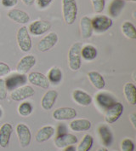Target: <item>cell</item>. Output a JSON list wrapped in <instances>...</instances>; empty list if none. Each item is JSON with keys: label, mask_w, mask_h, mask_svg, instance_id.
Segmentation results:
<instances>
[{"label": "cell", "mask_w": 136, "mask_h": 151, "mask_svg": "<svg viewBox=\"0 0 136 151\" xmlns=\"http://www.w3.org/2000/svg\"><path fill=\"white\" fill-rule=\"evenodd\" d=\"M122 32L128 39H130V40H135L136 39L135 27L130 22H125L122 24Z\"/></svg>", "instance_id": "obj_29"}, {"label": "cell", "mask_w": 136, "mask_h": 151, "mask_svg": "<svg viewBox=\"0 0 136 151\" xmlns=\"http://www.w3.org/2000/svg\"><path fill=\"white\" fill-rule=\"evenodd\" d=\"M34 94H35V91L32 86H25L17 88L15 91H13L11 92L10 96L14 101L20 102V101H23L25 99L32 97L34 96Z\"/></svg>", "instance_id": "obj_9"}, {"label": "cell", "mask_w": 136, "mask_h": 151, "mask_svg": "<svg viewBox=\"0 0 136 151\" xmlns=\"http://www.w3.org/2000/svg\"><path fill=\"white\" fill-rule=\"evenodd\" d=\"M81 56L86 61H93L97 57V49L92 45H87L82 47Z\"/></svg>", "instance_id": "obj_26"}, {"label": "cell", "mask_w": 136, "mask_h": 151, "mask_svg": "<svg viewBox=\"0 0 136 151\" xmlns=\"http://www.w3.org/2000/svg\"><path fill=\"white\" fill-rule=\"evenodd\" d=\"M91 21L93 30L98 32H105L112 26V20L106 16H97Z\"/></svg>", "instance_id": "obj_7"}, {"label": "cell", "mask_w": 136, "mask_h": 151, "mask_svg": "<svg viewBox=\"0 0 136 151\" xmlns=\"http://www.w3.org/2000/svg\"><path fill=\"white\" fill-rule=\"evenodd\" d=\"M16 39H17L18 46L21 51L28 52L31 50L32 46V40H31L30 33L28 32V28L26 27L23 26L18 30Z\"/></svg>", "instance_id": "obj_3"}, {"label": "cell", "mask_w": 136, "mask_h": 151, "mask_svg": "<svg viewBox=\"0 0 136 151\" xmlns=\"http://www.w3.org/2000/svg\"><path fill=\"white\" fill-rule=\"evenodd\" d=\"M62 11L66 23L72 25L78 16V5L76 0H62Z\"/></svg>", "instance_id": "obj_2"}, {"label": "cell", "mask_w": 136, "mask_h": 151, "mask_svg": "<svg viewBox=\"0 0 136 151\" xmlns=\"http://www.w3.org/2000/svg\"><path fill=\"white\" fill-rule=\"evenodd\" d=\"M16 133L19 138L20 144L22 148H26L30 145L32 140V133L30 128L23 123H20L16 126Z\"/></svg>", "instance_id": "obj_5"}, {"label": "cell", "mask_w": 136, "mask_h": 151, "mask_svg": "<svg viewBox=\"0 0 136 151\" xmlns=\"http://www.w3.org/2000/svg\"><path fill=\"white\" fill-rule=\"evenodd\" d=\"M123 93L128 103L133 106L136 104V86L133 83H126L123 87Z\"/></svg>", "instance_id": "obj_23"}, {"label": "cell", "mask_w": 136, "mask_h": 151, "mask_svg": "<svg viewBox=\"0 0 136 151\" xmlns=\"http://www.w3.org/2000/svg\"><path fill=\"white\" fill-rule=\"evenodd\" d=\"M91 3L96 13H101L104 10L105 0H91Z\"/></svg>", "instance_id": "obj_33"}, {"label": "cell", "mask_w": 136, "mask_h": 151, "mask_svg": "<svg viewBox=\"0 0 136 151\" xmlns=\"http://www.w3.org/2000/svg\"><path fill=\"white\" fill-rule=\"evenodd\" d=\"M7 97V89L4 79H0V101L6 99Z\"/></svg>", "instance_id": "obj_34"}, {"label": "cell", "mask_w": 136, "mask_h": 151, "mask_svg": "<svg viewBox=\"0 0 136 151\" xmlns=\"http://www.w3.org/2000/svg\"><path fill=\"white\" fill-rule=\"evenodd\" d=\"M129 119H130V121H131L133 127L135 128H136V114L135 113H133V114H131L129 115Z\"/></svg>", "instance_id": "obj_38"}, {"label": "cell", "mask_w": 136, "mask_h": 151, "mask_svg": "<svg viewBox=\"0 0 136 151\" xmlns=\"http://www.w3.org/2000/svg\"><path fill=\"white\" fill-rule=\"evenodd\" d=\"M80 28L82 37L85 40L89 39L93 34V26L92 21L88 16L82 17L80 22Z\"/></svg>", "instance_id": "obj_20"}, {"label": "cell", "mask_w": 136, "mask_h": 151, "mask_svg": "<svg viewBox=\"0 0 136 151\" xmlns=\"http://www.w3.org/2000/svg\"><path fill=\"white\" fill-rule=\"evenodd\" d=\"M28 81L38 87L43 88V89H48L49 87V81H48L47 76H45L43 73H41L38 72H32L27 78Z\"/></svg>", "instance_id": "obj_12"}, {"label": "cell", "mask_w": 136, "mask_h": 151, "mask_svg": "<svg viewBox=\"0 0 136 151\" xmlns=\"http://www.w3.org/2000/svg\"><path fill=\"white\" fill-rule=\"evenodd\" d=\"M58 97V92L55 90L48 91L41 100V106L44 110H50L56 104Z\"/></svg>", "instance_id": "obj_16"}, {"label": "cell", "mask_w": 136, "mask_h": 151, "mask_svg": "<svg viewBox=\"0 0 136 151\" xmlns=\"http://www.w3.org/2000/svg\"><path fill=\"white\" fill-rule=\"evenodd\" d=\"M88 77L90 82L92 83V85L97 88L98 90H102L104 89L105 86V81L103 76L95 71H91L88 73Z\"/></svg>", "instance_id": "obj_24"}, {"label": "cell", "mask_w": 136, "mask_h": 151, "mask_svg": "<svg viewBox=\"0 0 136 151\" xmlns=\"http://www.w3.org/2000/svg\"><path fill=\"white\" fill-rule=\"evenodd\" d=\"M96 102L100 108L106 110L117 103V99L108 92H100L96 96Z\"/></svg>", "instance_id": "obj_15"}, {"label": "cell", "mask_w": 136, "mask_h": 151, "mask_svg": "<svg viewBox=\"0 0 136 151\" xmlns=\"http://www.w3.org/2000/svg\"><path fill=\"white\" fill-rule=\"evenodd\" d=\"M51 27V24L48 21H35L30 24L28 27V32L34 36H40L47 32Z\"/></svg>", "instance_id": "obj_8"}, {"label": "cell", "mask_w": 136, "mask_h": 151, "mask_svg": "<svg viewBox=\"0 0 136 151\" xmlns=\"http://www.w3.org/2000/svg\"><path fill=\"white\" fill-rule=\"evenodd\" d=\"M123 1H131V2H133V3L136 2V0H123Z\"/></svg>", "instance_id": "obj_43"}, {"label": "cell", "mask_w": 136, "mask_h": 151, "mask_svg": "<svg viewBox=\"0 0 136 151\" xmlns=\"http://www.w3.org/2000/svg\"><path fill=\"white\" fill-rule=\"evenodd\" d=\"M58 35L55 32H49L48 35H46L44 38L40 40V42L38 45V50L42 52H46L49 50H51L58 42Z\"/></svg>", "instance_id": "obj_10"}, {"label": "cell", "mask_w": 136, "mask_h": 151, "mask_svg": "<svg viewBox=\"0 0 136 151\" xmlns=\"http://www.w3.org/2000/svg\"><path fill=\"white\" fill-rule=\"evenodd\" d=\"M69 127L73 132H85L91 128V122L86 119H74L70 123Z\"/></svg>", "instance_id": "obj_22"}, {"label": "cell", "mask_w": 136, "mask_h": 151, "mask_svg": "<svg viewBox=\"0 0 136 151\" xmlns=\"http://www.w3.org/2000/svg\"><path fill=\"white\" fill-rule=\"evenodd\" d=\"M121 150L122 151H134L135 150V143L131 139L125 138L121 143Z\"/></svg>", "instance_id": "obj_32"}, {"label": "cell", "mask_w": 136, "mask_h": 151, "mask_svg": "<svg viewBox=\"0 0 136 151\" xmlns=\"http://www.w3.org/2000/svg\"><path fill=\"white\" fill-rule=\"evenodd\" d=\"M78 142V139L77 136L70 133H64L61 135H58L55 139V144L59 149H63L70 145H74Z\"/></svg>", "instance_id": "obj_13"}, {"label": "cell", "mask_w": 136, "mask_h": 151, "mask_svg": "<svg viewBox=\"0 0 136 151\" xmlns=\"http://www.w3.org/2000/svg\"><path fill=\"white\" fill-rule=\"evenodd\" d=\"M76 116V109L70 107L59 108L53 112V118L56 120H69L74 119Z\"/></svg>", "instance_id": "obj_11"}, {"label": "cell", "mask_w": 136, "mask_h": 151, "mask_svg": "<svg viewBox=\"0 0 136 151\" xmlns=\"http://www.w3.org/2000/svg\"><path fill=\"white\" fill-rule=\"evenodd\" d=\"M125 5V1L123 0H112L110 6H109V14L112 17H117L119 16L122 9Z\"/></svg>", "instance_id": "obj_28"}, {"label": "cell", "mask_w": 136, "mask_h": 151, "mask_svg": "<svg viewBox=\"0 0 136 151\" xmlns=\"http://www.w3.org/2000/svg\"><path fill=\"white\" fill-rule=\"evenodd\" d=\"M48 80L53 85H58L62 80V71L58 67H53L48 73Z\"/></svg>", "instance_id": "obj_27"}, {"label": "cell", "mask_w": 136, "mask_h": 151, "mask_svg": "<svg viewBox=\"0 0 136 151\" xmlns=\"http://www.w3.org/2000/svg\"><path fill=\"white\" fill-rule=\"evenodd\" d=\"M33 110V107L32 104L30 102H24L22 104H21L18 107V113L19 114H21V116H28L32 114Z\"/></svg>", "instance_id": "obj_31"}, {"label": "cell", "mask_w": 136, "mask_h": 151, "mask_svg": "<svg viewBox=\"0 0 136 151\" xmlns=\"http://www.w3.org/2000/svg\"><path fill=\"white\" fill-rule=\"evenodd\" d=\"M73 100L79 105L88 106L92 103V96L82 90H75L72 92Z\"/></svg>", "instance_id": "obj_19"}, {"label": "cell", "mask_w": 136, "mask_h": 151, "mask_svg": "<svg viewBox=\"0 0 136 151\" xmlns=\"http://www.w3.org/2000/svg\"><path fill=\"white\" fill-rule=\"evenodd\" d=\"M98 131L103 144L105 146H110L112 142V134L109 127L106 125H102L99 127Z\"/></svg>", "instance_id": "obj_25"}, {"label": "cell", "mask_w": 136, "mask_h": 151, "mask_svg": "<svg viewBox=\"0 0 136 151\" xmlns=\"http://www.w3.org/2000/svg\"><path fill=\"white\" fill-rule=\"evenodd\" d=\"M52 1L53 0H37V5L38 6V8L45 9L51 4Z\"/></svg>", "instance_id": "obj_37"}, {"label": "cell", "mask_w": 136, "mask_h": 151, "mask_svg": "<svg viewBox=\"0 0 136 151\" xmlns=\"http://www.w3.org/2000/svg\"><path fill=\"white\" fill-rule=\"evenodd\" d=\"M55 134V128L52 126H45L38 130L36 134V141L38 143H43L48 141Z\"/></svg>", "instance_id": "obj_21"}, {"label": "cell", "mask_w": 136, "mask_h": 151, "mask_svg": "<svg viewBox=\"0 0 136 151\" xmlns=\"http://www.w3.org/2000/svg\"><path fill=\"white\" fill-rule=\"evenodd\" d=\"M36 64V58L32 55L23 56L16 66V70L20 73H26L29 72Z\"/></svg>", "instance_id": "obj_14"}, {"label": "cell", "mask_w": 136, "mask_h": 151, "mask_svg": "<svg viewBox=\"0 0 136 151\" xmlns=\"http://www.w3.org/2000/svg\"><path fill=\"white\" fill-rule=\"evenodd\" d=\"M2 116H3V109H2V108L0 106V119L2 118Z\"/></svg>", "instance_id": "obj_42"}, {"label": "cell", "mask_w": 136, "mask_h": 151, "mask_svg": "<svg viewBox=\"0 0 136 151\" xmlns=\"http://www.w3.org/2000/svg\"><path fill=\"white\" fill-rule=\"evenodd\" d=\"M83 44L81 42H76L72 45L68 51V64L72 71L79 70L82 66L81 50Z\"/></svg>", "instance_id": "obj_1"}, {"label": "cell", "mask_w": 136, "mask_h": 151, "mask_svg": "<svg viewBox=\"0 0 136 151\" xmlns=\"http://www.w3.org/2000/svg\"><path fill=\"white\" fill-rule=\"evenodd\" d=\"M97 151H108V150H107V149H106V148L102 147V148H100V149H99Z\"/></svg>", "instance_id": "obj_41"}, {"label": "cell", "mask_w": 136, "mask_h": 151, "mask_svg": "<svg viewBox=\"0 0 136 151\" xmlns=\"http://www.w3.org/2000/svg\"><path fill=\"white\" fill-rule=\"evenodd\" d=\"M64 151H77V149L75 148L74 145H70V146H67L66 147Z\"/></svg>", "instance_id": "obj_40"}, {"label": "cell", "mask_w": 136, "mask_h": 151, "mask_svg": "<svg viewBox=\"0 0 136 151\" xmlns=\"http://www.w3.org/2000/svg\"><path fill=\"white\" fill-rule=\"evenodd\" d=\"M2 5L5 8H12L16 6L18 3V0H2Z\"/></svg>", "instance_id": "obj_36"}, {"label": "cell", "mask_w": 136, "mask_h": 151, "mask_svg": "<svg viewBox=\"0 0 136 151\" xmlns=\"http://www.w3.org/2000/svg\"><path fill=\"white\" fill-rule=\"evenodd\" d=\"M22 2L24 3L26 5H27V6H31V5H32V4H34L35 0H22Z\"/></svg>", "instance_id": "obj_39"}, {"label": "cell", "mask_w": 136, "mask_h": 151, "mask_svg": "<svg viewBox=\"0 0 136 151\" xmlns=\"http://www.w3.org/2000/svg\"><path fill=\"white\" fill-rule=\"evenodd\" d=\"M10 71H11V68L8 64L0 62V76L8 75Z\"/></svg>", "instance_id": "obj_35"}, {"label": "cell", "mask_w": 136, "mask_h": 151, "mask_svg": "<svg viewBox=\"0 0 136 151\" xmlns=\"http://www.w3.org/2000/svg\"><path fill=\"white\" fill-rule=\"evenodd\" d=\"M94 143V138L89 134H86L78 144L77 151H89Z\"/></svg>", "instance_id": "obj_30"}, {"label": "cell", "mask_w": 136, "mask_h": 151, "mask_svg": "<svg viewBox=\"0 0 136 151\" xmlns=\"http://www.w3.org/2000/svg\"><path fill=\"white\" fill-rule=\"evenodd\" d=\"M13 132V127L9 123H4L0 127V147L6 148L9 145Z\"/></svg>", "instance_id": "obj_18"}, {"label": "cell", "mask_w": 136, "mask_h": 151, "mask_svg": "<svg viewBox=\"0 0 136 151\" xmlns=\"http://www.w3.org/2000/svg\"><path fill=\"white\" fill-rule=\"evenodd\" d=\"M123 113V105L117 102L113 106L106 109L105 114V120L108 124H113L121 117Z\"/></svg>", "instance_id": "obj_6"}, {"label": "cell", "mask_w": 136, "mask_h": 151, "mask_svg": "<svg viewBox=\"0 0 136 151\" xmlns=\"http://www.w3.org/2000/svg\"><path fill=\"white\" fill-rule=\"evenodd\" d=\"M8 17L19 24H26L30 21V16L26 11L13 9L8 12Z\"/></svg>", "instance_id": "obj_17"}, {"label": "cell", "mask_w": 136, "mask_h": 151, "mask_svg": "<svg viewBox=\"0 0 136 151\" xmlns=\"http://www.w3.org/2000/svg\"><path fill=\"white\" fill-rule=\"evenodd\" d=\"M26 81H27L26 76L23 73H13L8 76L6 80H4L6 89L7 91H15L17 88L24 86Z\"/></svg>", "instance_id": "obj_4"}]
</instances>
